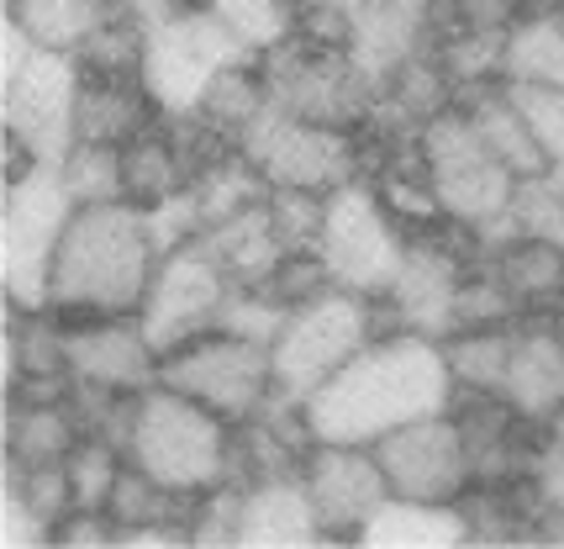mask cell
Wrapping results in <instances>:
<instances>
[{
  "instance_id": "1",
  "label": "cell",
  "mask_w": 564,
  "mask_h": 549,
  "mask_svg": "<svg viewBox=\"0 0 564 549\" xmlns=\"http://www.w3.org/2000/svg\"><path fill=\"white\" fill-rule=\"evenodd\" d=\"M454 397H459V386L448 370L443 338H427L417 327H395V333H375L344 370L301 401V412H306V428L317 444L375 450L401 423L448 412Z\"/></svg>"
},
{
  "instance_id": "2",
  "label": "cell",
  "mask_w": 564,
  "mask_h": 549,
  "mask_svg": "<svg viewBox=\"0 0 564 549\" xmlns=\"http://www.w3.org/2000/svg\"><path fill=\"white\" fill-rule=\"evenodd\" d=\"M164 244L132 201L74 206L48 270V306L64 317H138Z\"/></svg>"
},
{
  "instance_id": "3",
  "label": "cell",
  "mask_w": 564,
  "mask_h": 549,
  "mask_svg": "<svg viewBox=\"0 0 564 549\" xmlns=\"http://www.w3.org/2000/svg\"><path fill=\"white\" fill-rule=\"evenodd\" d=\"M417 153H422V175L433 185L443 223L475 233L480 254L496 249L501 238H512L517 175L501 164V153L480 138V127L465 111V100H454L448 111H438V117H427L417 127Z\"/></svg>"
},
{
  "instance_id": "4",
  "label": "cell",
  "mask_w": 564,
  "mask_h": 549,
  "mask_svg": "<svg viewBox=\"0 0 564 549\" xmlns=\"http://www.w3.org/2000/svg\"><path fill=\"white\" fill-rule=\"evenodd\" d=\"M127 460L164 481L185 497L217 492L227 481H238L232 454H238V423L217 418L212 407L196 397L174 391V386H148L143 397H132V418H127Z\"/></svg>"
},
{
  "instance_id": "5",
  "label": "cell",
  "mask_w": 564,
  "mask_h": 549,
  "mask_svg": "<svg viewBox=\"0 0 564 549\" xmlns=\"http://www.w3.org/2000/svg\"><path fill=\"white\" fill-rule=\"evenodd\" d=\"M375 333H380V301L375 297L327 286L317 297L295 301L270 344L280 401H295V407H301L322 380H333V375L344 370Z\"/></svg>"
},
{
  "instance_id": "6",
  "label": "cell",
  "mask_w": 564,
  "mask_h": 549,
  "mask_svg": "<svg viewBox=\"0 0 564 549\" xmlns=\"http://www.w3.org/2000/svg\"><path fill=\"white\" fill-rule=\"evenodd\" d=\"M365 127H327L306 122L285 106H264L238 138V153L259 175L270 180V191H317L333 196L338 185L365 175Z\"/></svg>"
},
{
  "instance_id": "7",
  "label": "cell",
  "mask_w": 564,
  "mask_h": 549,
  "mask_svg": "<svg viewBox=\"0 0 564 549\" xmlns=\"http://www.w3.org/2000/svg\"><path fill=\"white\" fill-rule=\"evenodd\" d=\"M74 217L58 164H32L6 180L0 196V280L11 306H48V270Z\"/></svg>"
},
{
  "instance_id": "8",
  "label": "cell",
  "mask_w": 564,
  "mask_h": 549,
  "mask_svg": "<svg viewBox=\"0 0 564 549\" xmlns=\"http://www.w3.org/2000/svg\"><path fill=\"white\" fill-rule=\"evenodd\" d=\"M243 58H259V53H248L196 0L174 11L170 22L143 32V90L153 96L159 117H196L206 90Z\"/></svg>"
},
{
  "instance_id": "9",
  "label": "cell",
  "mask_w": 564,
  "mask_h": 549,
  "mask_svg": "<svg viewBox=\"0 0 564 549\" xmlns=\"http://www.w3.org/2000/svg\"><path fill=\"white\" fill-rule=\"evenodd\" d=\"M317 254L333 286L359 291V297H386L406 259V227L395 223V212L380 201L375 180H348L322 206Z\"/></svg>"
},
{
  "instance_id": "10",
  "label": "cell",
  "mask_w": 564,
  "mask_h": 549,
  "mask_svg": "<svg viewBox=\"0 0 564 549\" xmlns=\"http://www.w3.org/2000/svg\"><path fill=\"white\" fill-rule=\"evenodd\" d=\"M159 380L196 397L200 407H212L227 423H248L280 397L270 344L227 333V327H206L196 338H185L180 349H170L159 365Z\"/></svg>"
},
{
  "instance_id": "11",
  "label": "cell",
  "mask_w": 564,
  "mask_h": 549,
  "mask_svg": "<svg viewBox=\"0 0 564 549\" xmlns=\"http://www.w3.org/2000/svg\"><path fill=\"white\" fill-rule=\"evenodd\" d=\"M79 53L58 49H32L17 75L0 79V132L17 138L32 164H64V153L79 143Z\"/></svg>"
},
{
  "instance_id": "12",
  "label": "cell",
  "mask_w": 564,
  "mask_h": 549,
  "mask_svg": "<svg viewBox=\"0 0 564 549\" xmlns=\"http://www.w3.org/2000/svg\"><path fill=\"white\" fill-rule=\"evenodd\" d=\"M375 460L386 471L391 497H406V502H459L475 486L469 444L459 418H454V407L412 418L395 433H386L375 444Z\"/></svg>"
},
{
  "instance_id": "13",
  "label": "cell",
  "mask_w": 564,
  "mask_h": 549,
  "mask_svg": "<svg viewBox=\"0 0 564 549\" xmlns=\"http://www.w3.org/2000/svg\"><path fill=\"white\" fill-rule=\"evenodd\" d=\"M227 297H232L227 270L191 238V244H180V249H164L159 270L148 280L143 306H138V323H143V333L153 338V349L170 354V349H180L185 338L217 327Z\"/></svg>"
},
{
  "instance_id": "14",
  "label": "cell",
  "mask_w": 564,
  "mask_h": 549,
  "mask_svg": "<svg viewBox=\"0 0 564 549\" xmlns=\"http://www.w3.org/2000/svg\"><path fill=\"white\" fill-rule=\"evenodd\" d=\"M301 481L312 492L322 539H359L369 518L391 502L386 471L365 444H312L301 460Z\"/></svg>"
},
{
  "instance_id": "15",
  "label": "cell",
  "mask_w": 564,
  "mask_h": 549,
  "mask_svg": "<svg viewBox=\"0 0 564 549\" xmlns=\"http://www.w3.org/2000/svg\"><path fill=\"white\" fill-rule=\"evenodd\" d=\"M164 354L138 317H69V375L100 397H143L159 386Z\"/></svg>"
},
{
  "instance_id": "16",
  "label": "cell",
  "mask_w": 564,
  "mask_h": 549,
  "mask_svg": "<svg viewBox=\"0 0 564 549\" xmlns=\"http://www.w3.org/2000/svg\"><path fill=\"white\" fill-rule=\"evenodd\" d=\"M443 32V0H359L348 17L344 49L354 69L369 79V90L380 96L386 79L412 64L417 53L438 49Z\"/></svg>"
},
{
  "instance_id": "17",
  "label": "cell",
  "mask_w": 564,
  "mask_h": 549,
  "mask_svg": "<svg viewBox=\"0 0 564 549\" xmlns=\"http://www.w3.org/2000/svg\"><path fill=\"white\" fill-rule=\"evenodd\" d=\"M501 397L512 401L528 423H549L564 412V327L549 317H528L512 338V365Z\"/></svg>"
},
{
  "instance_id": "18",
  "label": "cell",
  "mask_w": 564,
  "mask_h": 549,
  "mask_svg": "<svg viewBox=\"0 0 564 549\" xmlns=\"http://www.w3.org/2000/svg\"><path fill=\"white\" fill-rule=\"evenodd\" d=\"M322 539L317 507L301 471L259 475L243 486V534L238 545H312Z\"/></svg>"
},
{
  "instance_id": "19",
  "label": "cell",
  "mask_w": 564,
  "mask_h": 549,
  "mask_svg": "<svg viewBox=\"0 0 564 549\" xmlns=\"http://www.w3.org/2000/svg\"><path fill=\"white\" fill-rule=\"evenodd\" d=\"M153 122H159V106L143 90V75H100V69H85V79H79V111H74V132L79 138L122 149L127 138H138Z\"/></svg>"
},
{
  "instance_id": "20",
  "label": "cell",
  "mask_w": 564,
  "mask_h": 549,
  "mask_svg": "<svg viewBox=\"0 0 564 549\" xmlns=\"http://www.w3.org/2000/svg\"><path fill=\"white\" fill-rule=\"evenodd\" d=\"M85 439V423L69 401H17L6 397V465H64L74 454V444Z\"/></svg>"
},
{
  "instance_id": "21",
  "label": "cell",
  "mask_w": 564,
  "mask_h": 549,
  "mask_svg": "<svg viewBox=\"0 0 564 549\" xmlns=\"http://www.w3.org/2000/svg\"><path fill=\"white\" fill-rule=\"evenodd\" d=\"M486 265L501 274V286L522 301L528 317H549L554 301L564 291V244H549V238H533V233H512L501 238L496 249H486Z\"/></svg>"
},
{
  "instance_id": "22",
  "label": "cell",
  "mask_w": 564,
  "mask_h": 549,
  "mask_svg": "<svg viewBox=\"0 0 564 549\" xmlns=\"http://www.w3.org/2000/svg\"><path fill=\"white\" fill-rule=\"evenodd\" d=\"M122 185H127V201L143 206V212L174 201L191 185V170H185V153L174 143L170 117H159L153 127H143L138 138L122 143Z\"/></svg>"
},
{
  "instance_id": "23",
  "label": "cell",
  "mask_w": 564,
  "mask_h": 549,
  "mask_svg": "<svg viewBox=\"0 0 564 549\" xmlns=\"http://www.w3.org/2000/svg\"><path fill=\"white\" fill-rule=\"evenodd\" d=\"M6 17L22 26L37 49L79 53L100 26L122 17V0H6Z\"/></svg>"
},
{
  "instance_id": "24",
  "label": "cell",
  "mask_w": 564,
  "mask_h": 549,
  "mask_svg": "<svg viewBox=\"0 0 564 549\" xmlns=\"http://www.w3.org/2000/svg\"><path fill=\"white\" fill-rule=\"evenodd\" d=\"M501 79L564 90V11H517L501 37Z\"/></svg>"
},
{
  "instance_id": "25",
  "label": "cell",
  "mask_w": 564,
  "mask_h": 549,
  "mask_svg": "<svg viewBox=\"0 0 564 549\" xmlns=\"http://www.w3.org/2000/svg\"><path fill=\"white\" fill-rule=\"evenodd\" d=\"M465 539L469 524L459 513V502H406V497H391L359 534V545H380V549H433V545H465Z\"/></svg>"
},
{
  "instance_id": "26",
  "label": "cell",
  "mask_w": 564,
  "mask_h": 549,
  "mask_svg": "<svg viewBox=\"0 0 564 549\" xmlns=\"http://www.w3.org/2000/svg\"><path fill=\"white\" fill-rule=\"evenodd\" d=\"M459 100H465V111L475 117L480 138L501 153V164H507L517 180L549 170V159H543L539 143H533V132H528V122H522L517 100L507 96V79H491V85H480V90H469V96H459Z\"/></svg>"
},
{
  "instance_id": "27",
  "label": "cell",
  "mask_w": 564,
  "mask_h": 549,
  "mask_svg": "<svg viewBox=\"0 0 564 549\" xmlns=\"http://www.w3.org/2000/svg\"><path fill=\"white\" fill-rule=\"evenodd\" d=\"M517 327H480V333H448L443 338V354H448V370H454L459 391H469V397H501Z\"/></svg>"
},
{
  "instance_id": "28",
  "label": "cell",
  "mask_w": 564,
  "mask_h": 549,
  "mask_svg": "<svg viewBox=\"0 0 564 549\" xmlns=\"http://www.w3.org/2000/svg\"><path fill=\"white\" fill-rule=\"evenodd\" d=\"M200 6L259 58L301 32V6L295 0H200Z\"/></svg>"
},
{
  "instance_id": "29",
  "label": "cell",
  "mask_w": 564,
  "mask_h": 549,
  "mask_svg": "<svg viewBox=\"0 0 564 549\" xmlns=\"http://www.w3.org/2000/svg\"><path fill=\"white\" fill-rule=\"evenodd\" d=\"M528 323L522 301L501 286V274L491 265H469L459 291H454V317H448V333H480V327H517Z\"/></svg>"
},
{
  "instance_id": "30",
  "label": "cell",
  "mask_w": 564,
  "mask_h": 549,
  "mask_svg": "<svg viewBox=\"0 0 564 549\" xmlns=\"http://www.w3.org/2000/svg\"><path fill=\"white\" fill-rule=\"evenodd\" d=\"M58 175H64V185H69L74 206H96V201H127L122 149H117V143H90V138H79V143L64 153Z\"/></svg>"
},
{
  "instance_id": "31",
  "label": "cell",
  "mask_w": 564,
  "mask_h": 549,
  "mask_svg": "<svg viewBox=\"0 0 564 549\" xmlns=\"http://www.w3.org/2000/svg\"><path fill=\"white\" fill-rule=\"evenodd\" d=\"M512 223H517V233L564 244V170H539V175L517 180Z\"/></svg>"
},
{
  "instance_id": "32",
  "label": "cell",
  "mask_w": 564,
  "mask_h": 549,
  "mask_svg": "<svg viewBox=\"0 0 564 549\" xmlns=\"http://www.w3.org/2000/svg\"><path fill=\"white\" fill-rule=\"evenodd\" d=\"M64 465H69V481H74V502H79V507H96V513H106V497H111V486H117V475H122L127 454L117 450L111 439L85 433Z\"/></svg>"
},
{
  "instance_id": "33",
  "label": "cell",
  "mask_w": 564,
  "mask_h": 549,
  "mask_svg": "<svg viewBox=\"0 0 564 549\" xmlns=\"http://www.w3.org/2000/svg\"><path fill=\"white\" fill-rule=\"evenodd\" d=\"M507 96L517 100V111H522V122L533 132L539 153L549 159V170H564V90L507 79Z\"/></svg>"
},
{
  "instance_id": "34",
  "label": "cell",
  "mask_w": 564,
  "mask_h": 549,
  "mask_svg": "<svg viewBox=\"0 0 564 549\" xmlns=\"http://www.w3.org/2000/svg\"><path fill=\"white\" fill-rule=\"evenodd\" d=\"M522 6H533V11H564V0H522Z\"/></svg>"
},
{
  "instance_id": "35",
  "label": "cell",
  "mask_w": 564,
  "mask_h": 549,
  "mask_svg": "<svg viewBox=\"0 0 564 549\" xmlns=\"http://www.w3.org/2000/svg\"><path fill=\"white\" fill-rule=\"evenodd\" d=\"M549 317H554V323L564 327V291H560V301H554V312H549Z\"/></svg>"
}]
</instances>
